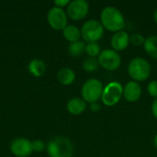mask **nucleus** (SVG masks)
Returning <instances> with one entry per match:
<instances>
[{
    "label": "nucleus",
    "mask_w": 157,
    "mask_h": 157,
    "mask_svg": "<svg viewBox=\"0 0 157 157\" xmlns=\"http://www.w3.org/2000/svg\"><path fill=\"white\" fill-rule=\"evenodd\" d=\"M100 22L104 29L110 32L123 30L125 27V18L123 14L115 6H106L100 14Z\"/></svg>",
    "instance_id": "obj_1"
},
{
    "label": "nucleus",
    "mask_w": 157,
    "mask_h": 157,
    "mask_svg": "<svg viewBox=\"0 0 157 157\" xmlns=\"http://www.w3.org/2000/svg\"><path fill=\"white\" fill-rule=\"evenodd\" d=\"M46 149L50 157H73L75 152L72 142L64 136H55L51 139Z\"/></svg>",
    "instance_id": "obj_2"
},
{
    "label": "nucleus",
    "mask_w": 157,
    "mask_h": 157,
    "mask_svg": "<svg viewBox=\"0 0 157 157\" xmlns=\"http://www.w3.org/2000/svg\"><path fill=\"white\" fill-rule=\"evenodd\" d=\"M152 68L147 60L143 57H135L128 65V74L135 82H144L151 75Z\"/></svg>",
    "instance_id": "obj_3"
},
{
    "label": "nucleus",
    "mask_w": 157,
    "mask_h": 157,
    "mask_svg": "<svg viewBox=\"0 0 157 157\" xmlns=\"http://www.w3.org/2000/svg\"><path fill=\"white\" fill-rule=\"evenodd\" d=\"M104 90V86L97 78H90L85 82L81 89V96L82 98L86 103H95L98 102L101 97Z\"/></svg>",
    "instance_id": "obj_4"
},
{
    "label": "nucleus",
    "mask_w": 157,
    "mask_h": 157,
    "mask_svg": "<svg viewBox=\"0 0 157 157\" xmlns=\"http://www.w3.org/2000/svg\"><path fill=\"white\" fill-rule=\"evenodd\" d=\"M81 37L87 43L98 41L104 35V27L97 19H90L85 22L81 28Z\"/></svg>",
    "instance_id": "obj_5"
},
{
    "label": "nucleus",
    "mask_w": 157,
    "mask_h": 157,
    "mask_svg": "<svg viewBox=\"0 0 157 157\" xmlns=\"http://www.w3.org/2000/svg\"><path fill=\"white\" fill-rule=\"evenodd\" d=\"M123 97V86L121 83L114 81L108 84L103 90L101 100L108 107L115 106Z\"/></svg>",
    "instance_id": "obj_6"
},
{
    "label": "nucleus",
    "mask_w": 157,
    "mask_h": 157,
    "mask_svg": "<svg viewBox=\"0 0 157 157\" xmlns=\"http://www.w3.org/2000/svg\"><path fill=\"white\" fill-rule=\"evenodd\" d=\"M98 60L99 66L108 71H115L121 64V54L112 49H105L101 51Z\"/></svg>",
    "instance_id": "obj_7"
},
{
    "label": "nucleus",
    "mask_w": 157,
    "mask_h": 157,
    "mask_svg": "<svg viewBox=\"0 0 157 157\" xmlns=\"http://www.w3.org/2000/svg\"><path fill=\"white\" fill-rule=\"evenodd\" d=\"M68 16L63 8L53 6L47 14L48 24L55 30H63L67 26Z\"/></svg>",
    "instance_id": "obj_8"
},
{
    "label": "nucleus",
    "mask_w": 157,
    "mask_h": 157,
    "mask_svg": "<svg viewBox=\"0 0 157 157\" xmlns=\"http://www.w3.org/2000/svg\"><path fill=\"white\" fill-rule=\"evenodd\" d=\"M89 12V4L86 0L71 1L67 6V16L75 21L84 19Z\"/></svg>",
    "instance_id": "obj_9"
},
{
    "label": "nucleus",
    "mask_w": 157,
    "mask_h": 157,
    "mask_svg": "<svg viewBox=\"0 0 157 157\" xmlns=\"http://www.w3.org/2000/svg\"><path fill=\"white\" fill-rule=\"evenodd\" d=\"M10 151L17 157H28L32 155V142L26 138H16L10 144Z\"/></svg>",
    "instance_id": "obj_10"
},
{
    "label": "nucleus",
    "mask_w": 157,
    "mask_h": 157,
    "mask_svg": "<svg viewBox=\"0 0 157 157\" xmlns=\"http://www.w3.org/2000/svg\"><path fill=\"white\" fill-rule=\"evenodd\" d=\"M130 44V35L125 30H121L114 33L110 39V45L112 50L116 52H122L128 48Z\"/></svg>",
    "instance_id": "obj_11"
},
{
    "label": "nucleus",
    "mask_w": 157,
    "mask_h": 157,
    "mask_svg": "<svg viewBox=\"0 0 157 157\" xmlns=\"http://www.w3.org/2000/svg\"><path fill=\"white\" fill-rule=\"evenodd\" d=\"M142 96V87L138 82L131 81L123 86V98L128 102H136Z\"/></svg>",
    "instance_id": "obj_12"
},
{
    "label": "nucleus",
    "mask_w": 157,
    "mask_h": 157,
    "mask_svg": "<svg viewBox=\"0 0 157 157\" xmlns=\"http://www.w3.org/2000/svg\"><path fill=\"white\" fill-rule=\"evenodd\" d=\"M66 109L72 115H80L86 109V102L83 98H74L67 102Z\"/></svg>",
    "instance_id": "obj_13"
},
{
    "label": "nucleus",
    "mask_w": 157,
    "mask_h": 157,
    "mask_svg": "<svg viewBox=\"0 0 157 157\" xmlns=\"http://www.w3.org/2000/svg\"><path fill=\"white\" fill-rule=\"evenodd\" d=\"M57 79L62 85L70 86L75 80V73L69 67H63L57 74Z\"/></svg>",
    "instance_id": "obj_14"
},
{
    "label": "nucleus",
    "mask_w": 157,
    "mask_h": 157,
    "mask_svg": "<svg viewBox=\"0 0 157 157\" xmlns=\"http://www.w3.org/2000/svg\"><path fill=\"white\" fill-rule=\"evenodd\" d=\"M28 70L33 76L40 77L46 72V65L40 59H33L29 62V66H28Z\"/></svg>",
    "instance_id": "obj_15"
},
{
    "label": "nucleus",
    "mask_w": 157,
    "mask_h": 157,
    "mask_svg": "<svg viewBox=\"0 0 157 157\" xmlns=\"http://www.w3.org/2000/svg\"><path fill=\"white\" fill-rule=\"evenodd\" d=\"M63 35L66 40L73 43V42L80 40L81 30L75 25H67L63 29Z\"/></svg>",
    "instance_id": "obj_16"
},
{
    "label": "nucleus",
    "mask_w": 157,
    "mask_h": 157,
    "mask_svg": "<svg viewBox=\"0 0 157 157\" xmlns=\"http://www.w3.org/2000/svg\"><path fill=\"white\" fill-rule=\"evenodd\" d=\"M144 48L150 57L157 60V36L152 35L146 38L144 44Z\"/></svg>",
    "instance_id": "obj_17"
},
{
    "label": "nucleus",
    "mask_w": 157,
    "mask_h": 157,
    "mask_svg": "<svg viewBox=\"0 0 157 157\" xmlns=\"http://www.w3.org/2000/svg\"><path fill=\"white\" fill-rule=\"evenodd\" d=\"M86 44L83 40H78V41L73 42L68 47V52L70 55H72L74 57H78L86 52Z\"/></svg>",
    "instance_id": "obj_18"
},
{
    "label": "nucleus",
    "mask_w": 157,
    "mask_h": 157,
    "mask_svg": "<svg viewBox=\"0 0 157 157\" xmlns=\"http://www.w3.org/2000/svg\"><path fill=\"white\" fill-rule=\"evenodd\" d=\"M99 63H98V60L97 58H91V57H87L84 60L82 67L85 71L92 73V72H96L98 69Z\"/></svg>",
    "instance_id": "obj_19"
},
{
    "label": "nucleus",
    "mask_w": 157,
    "mask_h": 157,
    "mask_svg": "<svg viewBox=\"0 0 157 157\" xmlns=\"http://www.w3.org/2000/svg\"><path fill=\"white\" fill-rule=\"evenodd\" d=\"M86 52L88 55V57L96 58L97 56L99 55L101 51L98 42H90V43H87L86 46Z\"/></svg>",
    "instance_id": "obj_20"
},
{
    "label": "nucleus",
    "mask_w": 157,
    "mask_h": 157,
    "mask_svg": "<svg viewBox=\"0 0 157 157\" xmlns=\"http://www.w3.org/2000/svg\"><path fill=\"white\" fill-rule=\"evenodd\" d=\"M144 37L140 33H133L130 35V43H132L134 46H142L144 44Z\"/></svg>",
    "instance_id": "obj_21"
},
{
    "label": "nucleus",
    "mask_w": 157,
    "mask_h": 157,
    "mask_svg": "<svg viewBox=\"0 0 157 157\" xmlns=\"http://www.w3.org/2000/svg\"><path fill=\"white\" fill-rule=\"evenodd\" d=\"M147 92L151 97L157 98V80H153L148 84Z\"/></svg>",
    "instance_id": "obj_22"
},
{
    "label": "nucleus",
    "mask_w": 157,
    "mask_h": 157,
    "mask_svg": "<svg viewBox=\"0 0 157 157\" xmlns=\"http://www.w3.org/2000/svg\"><path fill=\"white\" fill-rule=\"evenodd\" d=\"M45 148H46V145H45V144L41 140H35V141L32 142V149H33V152L40 153V152L44 151Z\"/></svg>",
    "instance_id": "obj_23"
},
{
    "label": "nucleus",
    "mask_w": 157,
    "mask_h": 157,
    "mask_svg": "<svg viewBox=\"0 0 157 157\" xmlns=\"http://www.w3.org/2000/svg\"><path fill=\"white\" fill-rule=\"evenodd\" d=\"M70 2L71 1H69V0H55L54 1V5L57 7L63 8L64 6H68V5L70 4Z\"/></svg>",
    "instance_id": "obj_24"
},
{
    "label": "nucleus",
    "mask_w": 157,
    "mask_h": 157,
    "mask_svg": "<svg viewBox=\"0 0 157 157\" xmlns=\"http://www.w3.org/2000/svg\"><path fill=\"white\" fill-rule=\"evenodd\" d=\"M101 109V105L98 102L90 104V110L93 112H98Z\"/></svg>",
    "instance_id": "obj_25"
},
{
    "label": "nucleus",
    "mask_w": 157,
    "mask_h": 157,
    "mask_svg": "<svg viewBox=\"0 0 157 157\" xmlns=\"http://www.w3.org/2000/svg\"><path fill=\"white\" fill-rule=\"evenodd\" d=\"M152 113L154 117L157 120V98H155L152 104Z\"/></svg>",
    "instance_id": "obj_26"
},
{
    "label": "nucleus",
    "mask_w": 157,
    "mask_h": 157,
    "mask_svg": "<svg viewBox=\"0 0 157 157\" xmlns=\"http://www.w3.org/2000/svg\"><path fill=\"white\" fill-rule=\"evenodd\" d=\"M154 19H155V22L157 24V9L155 11V14H154Z\"/></svg>",
    "instance_id": "obj_27"
},
{
    "label": "nucleus",
    "mask_w": 157,
    "mask_h": 157,
    "mask_svg": "<svg viewBox=\"0 0 157 157\" xmlns=\"http://www.w3.org/2000/svg\"><path fill=\"white\" fill-rule=\"evenodd\" d=\"M154 144H155V146L156 147V149H157V133L155 134V139H154Z\"/></svg>",
    "instance_id": "obj_28"
}]
</instances>
